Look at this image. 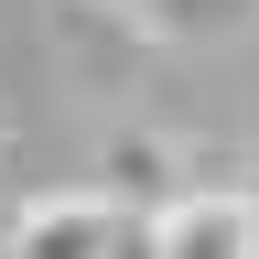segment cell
<instances>
[{
	"label": "cell",
	"instance_id": "obj_1",
	"mask_svg": "<svg viewBox=\"0 0 259 259\" xmlns=\"http://www.w3.org/2000/svg\"><path fill=\"white\" fill-rule=\"evenodd\" d=\"M130 216L141 205H119V194H44V205H22L0 259H119Z\"/></svg>",
	"mask_w": 259,
	"mask_h": 259
},
{
	"label": "cell",
	"instance_id": "obj_2",
	"mask_svg": "<svg viewBox=\"0 0 259 259\" xmlns=\"http://www.w3.org/2000/svg\"><path fill=\"white\" fill-rule=\"evenodd\" d=\"M162 259H259V205L248 194H173L162 205Z\"/></svg>",
	"mask_w": 259,
	"mask_h": 259
}]
</instances>
